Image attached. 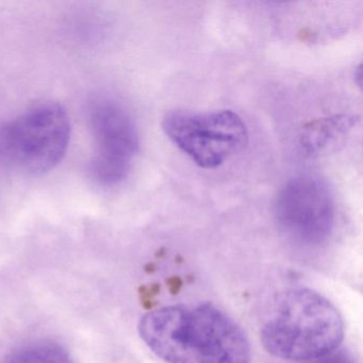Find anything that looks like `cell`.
Returning a JSON list of instances; mask_svg holds the SVG:
<instances>
[{"label": "cell", "mask_w": 363, "mask_h": 363, "mask_svg": "<svg viewBox=\"0 0 363 363\" xmlns=\"http://www.w3.org/2000/svg\"><path fill=\"white\" fill-rule=\"evenodd\" d=\"M318 360V362L316 363H357L350 354L343 350H339V352L335 350Z\"/></svg>", "instance_id": "9c48e42d"}, {"label": "cell", "mask_w": 363, "mask_h": 363, "mask_svg": "<svg viewBox=\"0 0 363 363\" xmlns=\"http://www.w3.org/2000/svg\"><path fill=\"white\" fill-rule=\"evenodd\" d=\"M90 123L96 144L91 175L101 186H116L128 175L139 150L137 125L122 105L107 99L93 101Z\"/></svg>", "instance_id": "5b68a950"}, {"label": "cell", "mask_w": 363, "mask_h": 363, "mask_svg": "<svg viewBox=\"0 0 363 363\" xmlns=\"http://www.w3.org/2000/svg\"><path fill=\"white\" fill-rule=\"evenodd\" d=\"M1 363H74L65 346L50 340H39L16 348Z\"/></svg>", "instance_id": "52a82bcc"}, {"label": "cell", "mask_w": 363, "mask_h": 363, "mask_svg": "<svg viewBox=\"0 0 363 363\" xmlns=\"http://www.w3.org/2000/svg\"><path fill=\"white\" fill-rule=\"evenodd\" d=\"M343 337V318L337 308L308 288L280 293L260 331L264 350L289 361L318 360L337 350Z\"/></svg>", "instance_id": "7a4b0ae2"}, {"label": "cell", "mask_w": 363, "mask_h": 363, "mask_svg": "<svg viewBox=\"0 0 363 363\" xmlns=\"http://www.w3.org/2000/svg\"><path fill=\"white\" fill-rule=\"evenodd\" d=\"M348 120L345 118H330L324 122H318L308 128L303 135V146L307 147L309 152L318 150L328 142L330 138L335 135V131L341 130L347 126Z\"/></svg>", "instance_id": "ba28073f"}, {"label": "cell", "mask_w": 363, "mask_h": 363, "mask_svg": "<svg viewBox=\"0 0 363 363\" xmlns=\"http://www.w3.org/2000/svg\"><path fill=\"white\" fill-rule=\"evenodd\" d=\"M167 137L203 169H216L247 143L245 123L230 110L195 112L174 110L165 114Z\"/></svg>", "instance_id": "277c9868"}, {"label": "cell", "mask_w": 363, "mask_h": 363, "mask_svg": "<svg viewBox=\"0 0 363 363\" xmlns=\"http://www.w3.org/2000/svg\"><path fill=\"white\" fill-rule=\"evenodd\" d=\"M71 123L60 104L45 101L0 126V160L27 175L52 171L67 155Z\"/></svg>", "instance_id": "3957f363"}, {"label": "cell", "mask_w": 363, "mask_h": 363, "mask_svg": "<svg viewBox=\"0 0 363 363\" xmlns=\"http://www.w3.org/2000/svg\"><path fill=\"white\" fill-rule=\"evenodd\" d=\"M138 329L146 346L167 363H250L247 335L213 303L152 310Z\"/></svg>", "instance_id": "6da1fadb"}, {"label": "cell", "mask_w": 363, "mask_h": 363, "mask_svg": "<svg viewBox=\"0 0 363 363\" xmlns=\"http://www.w3.org/2000/svg\"><path fill=\"white\" fill-rule=\"evenodd\" d=\"M275 216L280 229L297 243L320 245L328 240L335 227L333 195L318 178L298 176L280 190Z\"/></svg>", "instance_id": "8992f818"}]
</instances>
